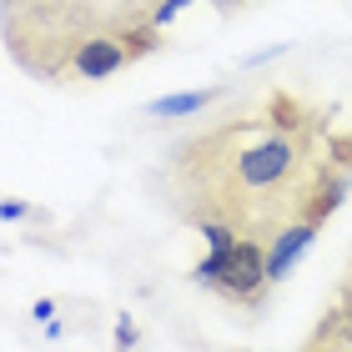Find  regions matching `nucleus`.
<instances>
[{"mask_svg":"<svg viewBox=\"0 0 352 352\" xmlns=\"http://www.w3.org/2000/svg\"><path fill=\"white\" fill-rule=\"evenodd\" d=\"M338 307L347 312V322H352V272L342 277V292H338Z\"/></svg>","mask_w":352,"mask_h":352,"instance_id":"9","label":"nucleus"},{"mask_svg":"<svg viewBox=\"0 0 352 352\" xmlns=\"http://www.w3.org/2000/svg\"><path fill=\"white\" fill-rule=\"evenodd\" d=\"M191 282L212 287L227 302H242V307H262L267 297V242H252V236H236L227 252H206V257L191 267Z\"/></svg>","mask_w":352,"mask_h":352,"instance_id":"3","label":"nucleus"},{"mask_svg":"<svg viewBox=\"0 0 352 352\" xmlns=\"http://www.w3.org/2000/svg\"><path fill=\"white\" fill-rule=\"evenodd\" d=\"M21 217H30L25 201H0V221H21Z\"/></svg>","mask_w":352,"mask_h":352,"instance_id":"7","label":"nucleus"},{"mask_svg":"<svg viewBox=\"0 0 352 352\" xmlns=\"http://www.w3.org/2000/svg\"><path fill=\"white\" fill-rule=\"evenodd\" d=\"M116 342L121 347H136V322H131V317H121V322H116Z\"/></svg>","mask_w":352,"mask_h":352,"instance_id":"8","label":"nucleus"},{"mask_svg":"<svg viewBox=\"0 0 352 352\" xmlns=\"http://www.w3.org/2000/svg\"><path fill=\"white\" fill-rule=\"evenodd\" d=\"M212 101H221V86H206V91H171V96H156V101L146 106V116H156V121H182V116H197V111H206Z\"/></svg>","mask_w":352,"mask_h":352,"instance_id":"6","label":"nucleus"},{"mask_svg":"<svg viewBox=\"0 0 352 352\" xmlns=\"http://www.w3.org/2000/svg\"><path fill=\"white\" fill-rule=\"evenodd\" d=\"M312 236H317L312 221H292V227H282V232L267 242V277H272V282H282L287 272L297 267V257L312 247Z\"/></svg>","mask_w":352,"mask_h":352,"instance_id":"5","label":"nucleus"},{"mask_svg":"<svg viewBox=\"0 0 352 352\" xmlns=\"http://www.w3.org/2000/svg\"><path fill=\"white\" fill-rule=\"evenodd\" d=\"M131 45L116 36V25L96 30L91 41H81V51L71 56V81H106V76H116L121 66H131Z\"/></svg>","mask_w":352,"mask_h":352,"instance_id":"4","label":"nucleus"},{"mask_svg":"<svg viewBox=\"0 0 352 352\" xmlns=\"http://www.w3.org/2000/svg\"><path fill=\"white\" fill-rule=\"evenodd\" d=\"M106 25L111 15L96 10V0H0L6 51L21 60L25 76L51 86L71 81V56Z\"/></svg>","mask_w":352,"mask_h":352,"instance_id":"2","label":"nucleus"},{"mask_svg":"<svg viewBox=\"0 0 352 352\" xmlns=\"http://www.w3.org/2000/svg\"><path fill=\"white\" fill-rule=\"evenodd\" d=\"M352 191V136L327 126V111L272 91L212 116L176 141L162 162V197L206 252H227L236 236L272 242L292 221H322Z\"/></svg>","mask_w":352,"mask_h":352,"instance_id":"1","label":"nucleus"}]
</instances>
